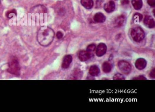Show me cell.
Returning a JSON list of instances; mask_svg holds the SVG:
<instances>
[{"label":"cell","mask_w":155,"mask_h":112,"mask_svg":"<svg viewBox=\"0 0 155 112\" xmlns=\"http://www.w3.org/2000/svg\"><path fill=\"white\" fill-rule=\"evenodd\" d=\"M55 33L53 30L49 27H42L37 34V40L43 46H49L53 40Z\"/></svg>","instance_id":"cell-1"},{"label":"cell","mask_w":155,"mask_h":112,"mask_svg":"<svg viewBox=\"0 0 155 112\" xmlns=\"http://www.w3.org/2000/svg\"><path fill=\"white\" fill-rule=\"evenodd\" d=\"M7 71L8 72L14 76H20L21 67L19 61L16 57H12L9 60Z\"/></svg>","instance_id":"cell-2"},{"label":"cell","mask_w":155,"mask_h":112,"mask_svg":"<svg viewBox=\"0 0 155 112\" xmlns=\"http://www.w3.org/2000/svg\"><path fill=\"white\" fill-rule=\"evenodd\" d=\"M131 36L134 41L139 42L144 38L145 32L141 27H136L131 31Z\"/></svg>","instance_id":"cell-3"},{"label":"cell","mask_w":155,"mask_h":112,"mask_svg":"<svg viewBox=\"0 0 155 112\" xmlns=\"http://www.w3.org/2000/svg\"><path fill=\"white\" fill-rule=\"evenodd\" d=\"M118 66L120 70L124 74H129L131 71V66L130 64L126 61H120L118 63Z\"/></svg>","instance_id":"cell-4"},{"label":"cell","mask_w":155,"mask_h":112,"mask_svg":"<svg viewBox=\"0 0 155 112\" xmlns=\"http://www.w3.org/2000/svg\"><path fill=\"white\" fill-rule=\"evenodd\" d=\"M92 53L89 52L87 51H82L79 52L78 58L81 61H88L93 56Z\"/></svg>","instance_id":"cell-5"},{"label":"cell","mask_w":155,"mask_h":112,"mask_svg":"<svg viewBox=\"0 0 155 112\" xmlns=\"http://www.w3.org/2000/svg\"><path fill=\"white\" fill-rule=\"evenodd\" d=\"M107 47L104 43L99 44L96 49V55L97 56L101 57L106 54L107 52Z\"/></svg>","instance_id":"cell-6"},{"label":"cell","mask_w":155,"mask_h":112,"mask_svg":"<svg viewBox=\"0 0 155 112\" xmlns=\"http://www.w3.org/2000/svg\"><path fill=\"white\" fill-rule=\"evenodd\" d=\"M147 62L145 59L143 58H139L136 60L135 63L136 67L139 70H143L145 68Z\"/></svg>","instance_id":"cell-7"},{"label":"cell","mask_w":155,"mask_h":112,"mask_svg":"<svg viewBox=\"0 0 155 112\" xmlns=\"http://www.w3.org/2000/svg\"><path fill=\"white\" fill-rule=\"evenodd\" d=\"M144 23L149 28H153L155 27V21L151 16H147L145 17Z\"/></svg>","instance_id":"cell-8"},{"label":"cell","mask_w":155,"mask_h":112,"mask_svg":"<svg viewBox=\"0 0 155 112\" xmlns=\"http://www.w3.org/2000/svg\"><path fill=\"white\" fill-rule=\"evenodd\" d=\"M72 61V57L70 55H66L63 58L62 61V68H67L69 67Z\"/></svg>","instance_id":"cell-9"},{"label":"cell","mask_w":155,"mask_h":112,"mask_svg":"<svg viewBox=\"0 0 155 112\" xmlns=\"http://www.w3.org/2000/svg\"><path fill=\"white\" fill-rule=\"evenodd\" d=\"M125 22V17L124 15H121L115 21L114 24L116 27H121L124 25Z\"/></svg>","instance_id":"cell-10"},{"label":"cell","mask_w":155,"mask_h":112,"mask_svg":"<svg viewBox=\"0 0 155 112\" xmlns=\"http://www.w3.org/2000/svg\"><path fill=\"white\" fill-rule=\"evenodd\" d=\"M104 8L105 11L108 13H111L115 9V4L114 1H109L105 4Z\"/></svg>","instance_id":"cell-11"},{"label":"cell","mask_w":155,"mask_h":112,"mask_svg":"<svg viewBox=\"0 0 155 112\" xmlns=\"http://www.w3.org/2000/svg\"><path fill=\"white\" fill-rule=\"evenodd\" d=\"M100 69L96 65L92 66L89 70V73L92 76H97L100 73Z\"/></svg>","instance_id":"cell-12"},{"label":"cell","mask_w":155,"mask_h":112,"mask_svg":"<svg viewBox=\"0 0 155 112\" xmlns=\"http://www.w3.org/2000/svg\"><path fill=\"white\" fill-rule=\"evenodd\" d=\"M94 20L97 23H103L106 20V17L102 13L98 12L95 14L94 16Z\"/></svg>","instance_id":"cell-13"},{"label":"cell","mask_w":155,"mask_h":112,"mask_svg":"<svg viewBox=\"0 0 155 112\" xmlns=\"http://www.w3.org/2000/svg\"><path fill=\"white\" fill-rule=\"evenodd\" d=\"M81 5L85 8L90 9L93 7V1L92 0H81Z\"/></svg>","instance_id":"cell-14"},{"label":"cell","mask_w":155,"mask_h":112,"mask_svg":"<svg viewBox=\"0 0 155 112\" xmlns=\"http://www.w3.org/2000/svg\"><path fill=\"white\" fill-rule=\"evenodd\" d=\"M132 4L136 10H140L142 6V0H132Z\"/></svg>","instance_id":"cell-15"},{"label":"cell","mask_w":155,"mask_h":112,"mask_svg":"<svg viewBox=\"0 0 155 112\" xmlns=\"http://www.w3.org/2000/svg\"><path fill=\"white\" fill-rule=\"evenodd\" d=\"M112 66L109 63L105 62L102 65L103 71L106 73H108L111 72L112 70Z\"/></svg>","instance_id":"cell-16"},{"label":"cell","mask_w":155,"mask_h":112,"mask_svg":"<svg viewBox=\"0 0 155 112\" xmlns=\"http://www.w3.org/2000/svg\"><path fill=\"white\" fill-rule=\"evenodd\" d=\"M6 16L8 18H12L13 17V16L17 15V11L15 9H12L7 11L6 13Z\"/></svg>","instance_id":"cell-17"},{"label":"cell","mask_w":155,"mask_h":112,"mask_svg":"<svg viewBox=\"0 0 155 112\" xmlns=\"http://www.w3.org/2000/svg\"><path fill=\"white\" fill-rule=\"evenodd\" d=\"M142 15L141 14H139V13H136L134 15V19L135 21H137V22H140V21L142 20Z\"/></svg>","instance_id":"cell-18"},{"label":"cell","mask_w":155,"mask_h":112,"mask_svg":"<svg viewBox=\"0 0 155 112\" xmlns=\"http://www.w3.org/2000/svg\"><path fill=\"white\" fill-rule=\"evenodd\" d=\"M96 46L95 44H91L87 46V51L92 53L96 50Z\"/></svg>","instance_id":"cell-19"},{"label":"cell","mask_w":155,"mask_h":112,"mask_svg":"<svg viewBox=\"0 0 155 112\" xmlns=\"http://www.w3.org/2000/svg\"><path fill=\"white\" fill-rule=\"evenodd\" d=\"M113 78L115 80H123V79H125V77L123 74L117 73L114 76Z\"/></svg>","instance_id":"cell-20"},{"label":"cell","mask_w":155,"mask_h":112,"mask_svg":"<svg viewBox=\"0 0 155 112\" xmlns=\"http://www.w3.org/2000/svg\"><path fill=\"white\" fill-rule=\"evenodd\" d=\"M147 3L151 7L155 6V0H147Z\"/></svg>","instance_id":"cell-21"},{"label":"cell","mask_w":155,"mask_h":112,"mask_svg":"<svg viewBox=\"0 0 155 112\" xmlns=\"http://www.w3.org/2000/svg\"><path fill=\"white\" fill-rule=\"evenodd\" d=\"M56 36L57 39H61L62 38V37L63 36V34L61 31H58L57 32V33H56Z\"/></svg>","instance_id":"cell-22"},{"label":"cell","mask_w":155,"mask_h":112,"mask_svg":"<svg viewBox=\"0 0 155 112\" xmlns=\"http://www.w3.org/2000/svg\"><path fill=\"white\" fill-rule=\"evenodd\" d=\"M150 76L152 78H155V68H153V70L151 71L150 73Z\"/></svg>","instance_id":"cell-23"},{"label":"cell","mask_w":155,"mask_h":112,"mask_svg":"<svg viewBox=\"0 0 155 112\" xmlns=\"http://www.w3.org/2000/svg\"><path fill=\"white\" fill-rule=\"evenodd\" d=\"M133 79H140H140H146V78L143 76H140L137 77Z\"/></svg>","instance_id":"cell-24"},{"label":"cell","mask_w":155,"mask_h":112,"mask_svg":"<svg viewBox=\"0 0 155 112\" xmlns=\"http://www.w3.org/2000/svg\"><path fill=\"white\" fill-rule=\"evenodd\" d=\"M122 4H124V5H125V4H128L129 3L128 0H123L122 1Z\"/></svg>","instance_id":"cell-25"},{"label":"cell","mask_w":155,"mask_h":112,"mask_svg":"<svg viewBox=\"0 0 155 112\" xmlns=\"http://www.w3.org/2000/svg\"><path fill=\"white\" fill-rule=\"evenodd\" d=\"M0 5H1V0H0Z\"/></svg>","instance_id":"cell-26"}]
</instances>
